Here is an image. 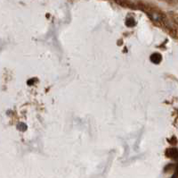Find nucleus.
I'll return each instance as SVG.
<instances>
[]
</instances>
